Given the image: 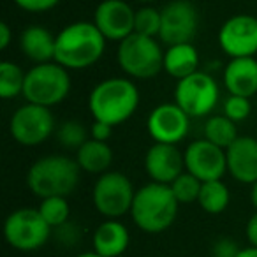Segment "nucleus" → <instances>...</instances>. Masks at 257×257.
I'll list each match as a JSON object with an SVG mask.
<instances>
[{"label": "nucleus", "mask_w": 257, "mask_h": 257, "mask_svg": "<svg viewBox=\"0 0 257 257\" xmlns=\"http://www.w3.org/2000/svg\"><path fill=\"white\" fill-rule=\"evenodd\" d=\"M106 43L93 22L69 23L57 34L55 62L69 71L88 69L102 58Z\"/></svg>", "instance_id": "nucleus-1"}, {"label": "nucleus", "mask_w": 257, "mask_h": 257, "mask_svg": "<svg viewBox=\"0 0 257 257\" xmlns=\"http://www.w3.org/2000/svg\"><path fill=\"white\" fill-rule=\"evenodd\" d=\"M140 106V88L131 78H107L99 81L88 95V111L93 120L121 125L133 118Z\"/></svg>", "instance_id": "nucleus-2"}, {"label": "nucleus", "mask_w": 257, "mask_h": 257, "mask_svg": "<svg viewBox=\"0 0 257 257\" xmlns=\"http://www.w3.org/2000/svg\"><path fill=\"white\" fill-rule=\"evenodd\" d=\"M171 187L164 183L148 182L136 190L131 208V218L138 229L148 234H161L168 231L176 220L178 208Z\"/></svg>", "instance_id": "nucleus-3"}, {"label": "nucleus", "mask_w": 257, "mask_h": 257, "mask_svg": "<svg viewBox=\"0 0 257 257\" xmlns=\"http://www.w3.org/2000/svg\"><path fill=\"white\" fill-rule=\"evenodd\" d=\"M81 168L76 159L67 155H44L37 159L27 171V187L34 196L67 197L79 185Z\"/></svg>", "instance_id": "nucleus-4"}, {"label": "nucleus", "mask_w": 257, "mask_h": 257, "mask_svg": "<svg viewBox=\"0 0 257 257\" xmlns=\"http://www.w3.org/2000/svg\"><path fill=\"white\" fill-rule=\"evenodd\" d=\"M116 60L131 79H152L164 71V51L159 41L136 32L118 43Z\"/></svg>", "instance_id": "nucleus-5"}, {"label": "nucleus", "mask_w": 257, "mask_h": 257, "mask_svg": "<svg viewBox=\"0 0 257 257\" xmlns=\"http://www.w3.org/2000/svg\"><path fill=\"white\" fill-rule=\"evenodd\" d=\"M71 74L69 69L57 62L36 64L27 71L23 97L27 102L39 104L44 107H53L62 104L71 93Z\"/></svg>", "instance_id": "nucleus-6"}, {"label": "nucleus", "mask_w": 257, "mask_h": 257, "mask_svg": "<svg viewBox=\"0 0 257 257\" xmlns=\"http://www.w3.org/2000/svg\"><path fill=\"white\" fill-rule=\"evenodd\" d=\"M136 196L133 182L120 171H107L99 175L92 189V203L97 213L104 218H118L131 213Z\"/></svg>", "instance_id": "nucleus-7"}, {"label": "nucleus", "mask_w": 257, "mask_h": 257, "mask_svg": "<svg viewBox=\"0 0 257 257\" xmlns=\"http://www.w3.org/2000/svg\"><path fill=\"white\" fill-rule=\"evenodd\" d=\"M51 227L37 208H18L4 222V238L9 246L20 252H34L48 243Z\"/></svg>", "instance_id": "nucleus-8"}, {"label": "nucleus", "mask_w": 257, "mask_h": 257, "mask_svg": "<svg viewBox=\"0 0 257 257\" xmlns=\"http://www.w3.org/2000/svg\"><path fill=\"white\" fill-rule=\"evenodd\" d=\"M220 100V86L210 72L197 71L176 81L175 102L190 118L210 116Z\"/></svg>", "instance_id": "nucleus-9"}, {"label": "nucleus", "mask_w": 257, "mask_h": 257, "mask_svg": "<svg viewBox=\"0 0 257 257\" xmlns=\"http://www.w3.org/2000/svg\"><path fill=\"white\" fill-rule=\"evenodd\" d=\"M9 133L22 147H39L57 133L51 107L27 102L13 113L9 120Z\"/></svg>", "instance_id": "nucleus-10"}, {"label": "nucleus", "mask_w": 257, "mask_h": 257, "mask_svg": "<svg viewBox=\"0 0 257 257\" xmlns=\"http://www.w3.org/2000/svg\"><path fill=\"white\" fill-rule=\"evenodd\" d=\"M162 25L159 41L166 46L192 43L199 27L197 9L189 0H173L161 9Z\"/></svg>", "instance_id": "nucleus-11"}, {"label": "nucleus", "mask_w": 257, "mask_h": 257, "mask_svg": "<svg viewBox=\"0 0 257 257\" xmlns=\"http://www.w3.org/2000/svg\"><path fill=\"white\" fill-rule=\"evenodd\" d=\"M218 46L227 57L243 58L257 55V18L234 15L222 23L218 30Z\"/></svg>", "instance_id": "nucleus-12"}, {"label": "nucleus", "mask_w": 257, "mask_h": 257, "mask_svg": "<svg viewBox=\"0 0 257 257\" xmlns=\"http://www.w3.org/2000/svg\"><path fill=\"white\" fill-rule=\"evenodd\" d=\"M190 116L176 102L155 106L147 118V131L154 143L178 145L187 138Z\"/></svg>", "instance_id": "nucleus-13"}, {"label": "nucleus", "mask_w": 257, "mask_h": 257, "mask_svg": "<svg viewBox=\"0 0 257 257\" xmlns=\"http://www.w3.org/2000/svg\"><path fill=\"white\" fill-rule=\"evenodd\" d=\"M183 159H185V171L199 178L203 183L222 180V176L227 173L225 150L208 141L206 138L187 145Z\"/></svg>", "instance_id": "nucleus-14"}, {"label": "nucleus", "mask_w": 257, "mask_h": 257, "mask_svg": "<svg viewBox=\"0 0 257 257\" xmlns=\"http://www.w3.org/2000/svg\"><path fill=\"white\" fill-rule=\"evenodd\" d=\"M136 11L127 0H102L93 11L95 27L107 41H123L134 34Z\"/></svg>", "instance_id": "nucleus-15"}, {"label": "nucleus", "mask_w": 257, "mask_h": 257, "mask_svg": "<svg viewBox=\"0 0 257 257\" xmlns=\"http://www.w3.org/2000/svg\"><path fill=\"white\" fill-rule=\"evenodd\" d=\"M145 171L152 182L171 185L185 171L183 152L178 145L154 143L145 154Z\"/></svg>", "instance_id": "nucleus-16"}, {"label": "nucleus", "mask_w": 257, "mask_h": 257, "mask_svg": "<svg viewBox=\"0 0 257 257\" xmlns=\"http://www.w3.org/2000/svg\"><path fill=\"white\" fill-rule=\"evenodd\" d=\"M227 173L243 185L257 182V140L252 136H239L225 150Z\"/></svg>", "instance_id": "nucleus-17"}, {"label": "nucleus", "mask_w": 257, "mask_h": 257, "mask_svg": "<svg viewBox=\"0 0 257 257\" xmlns=\"http://www.w3.org/2000/svg\"><path fill=\"white\" fill-rule=\"evenodd\" d=\"M222 79L229 95L252 99L257 93V58H231L225 65Z\"/></svg>", "instance_id": "nucleus-18"}, {"label": "nucleus", "mask_w": 257, "mask_h": 257, "mask_svg": "<svg viewBox=\"0 0 257 257\" xmlns=\"http://www.w3.org/2000/svg\"><path fill=\"white\" fill-rule=\"evenodd\" d=\"M131 243V234L118 218H104L92 232V248L102 257H120Z\"/></svg>", "instance_id": "nucleus-19"}, {"label": "nucleus", "mask_w": 257, "mask_h": 257, "mask_svg": "<svg viewBox=\"0 0 257 257\" xmlns=\"http://www.w3.org/2000/svg\"><path fill=\"white\" fill-rule=\"evenodd\" d=\"M55 44H57V36H53L43 25L27 27L20 36V50L30 62H34V65L53 62Z\"/></svg>", "instance_id": "nucleus-20"}, {"label": "nucleus", "mask_w": 257, "mask_h": 257, "mask_svg": "<svg viewBox=\"0 0 257 257\" xmlns=\"http://www.w3.org/2000/svg\"><path fill=\"white\" fill-rule=\"evenodd\" d=\"M199 71V51L192 43L168 46L164 51V72L176 81Z\"/></svg>", "instance_id": "nucleus-21"}, {"label": "nucleus", "mask_w": 257, "mask_h": 257, "mask_svg": "<svg viewBox=\"0 0 257 257\" xmlns=\"http://www.w3.org/2000/svg\"><path fill=\"white\" fill-rule=\"evenodd\" d=\"M113 148L109 143L104 141H97L90 138L79 150H76V162L81 168V171L88 173V175H104V173L111 171V164H113Z\"/></svg>", "instance_id": "nucleus-22"}, {"label": "nucleus", "mask_w": 257, "mask_h": 257, "mask_svg": "<svg viewBox=\"0 0 257 257\" xmlns=\"http://www.w3.org/2000/svg\"><path fill=\"white\" fill-rule=\"evenodd\" d=\"M229 203H231V192L222 180H211L203 183L197 197V204L201 206V210L206 211L208 215H220L227 210Z\"/></svg>", "instance_id": "nucleus-23"}, {"label": "nucleus", "mask_w": 257, "mask_h": 257, "mask_svg": "<svg viewBox=\"0 0 257 257\" xmlns=\"http://www.w3.org/2000/svg\"><path fill=\"white\" fill-rule=\"evenodd\" d=\"M238 123L229 120L224 113L222 114H210L204 121V138L211 141L217 147L227 150L232 143L239 138L238 134Z\"/></svg>", "instance_id": "nucleus-24"}, {"label": "nucleus", "mask_w": 257, "mask_h": 257, "mask_svg": "<svg viewBox=\"0 0 257 257\" xmlns=\"http://www.w3.org/2000/svg\"><path fill=\"white\" fill-rule=\"evenodd\" d=\"M27 72L15 62H0V97L6 100L23 95Z\"/></svg>", "instance_id": "nucleus-25"}, {"label": "nucleus", "mask_w": 257, "mask_h": 257, "mask_svg": "<svg viewBox=\"0 0 257 257\" xmlns=\"http://www.w3.org/2000/svg\"><path fill=\"white\" fill-rule=\"evenodd\" d=\"M37 210L53 229L67 224L69 217H71V204H69L67 197H44L41 199Z\"/></svg>", "instance_id": "nucleus-26"}, {"label": "nucleus", "mask_w": 257, "mask_h": 257, "mask_svg": "<svg viewBox=\"0 0 257 257\" xmlns=\"http://www.w3.org/2000/svg\"><path fill=\"white\" fill-rule=\"evenodd\" d=\"M57 140L67 150H79L90 140V131L78 120H67L57 127Z\"/></svg>", "instance_id": "nucleus-27"}, {"label": "nucleus", "mask_w": 257, "mask_h": 257, "mask_svg": "<svg viewBox=\"0 0 257 257\" xmlns=\"http://www.w3.org/2000/svg\"><path fill=\"white\" fill-rule=\"evenodd\" d=\"M169 187H171L173 194L180 204H192L197 203L203 182L194 175H190L189 171H183Z\"/></svg>", "instance_id": "nucleus-28"}, {"label": "nucleus", "mask_w": 257, "mask_h": 257, "mask_svg": "<svg viewBox=\"0 0 257 257\" xmlns=\"http://www.w3.org/2000/svg\"><path fill=\"white\" fill-rule=\"evenodd\" d=\"M162 25V15L159 9L152 6H143L136 11V20H134V32L147 37H155L159 39Z\"/></svg>", "instance_id": "nucleus-29"}, {"label": "nucleus", "mask_w": 257, "mask_h": 257, "mask_svg": "<svg viewBox=\"0 0 257 257\" xmlns=\"http://www.w3.org/2000/svg\"><path fill=\"white\" fill-rule=\"evenodd\" d=\"M252 113V102L248 97L227 95L224 100V114L234 123H241Z\"/></svg>", "instance_id": "nucleus-30"}, {"label": "nucleus", "mask_w": 257, "mask_h": 257, "mask_svg": "<svg viewBox=\"0 0 257 257\" xmlns=\"http://www.w3.org/2000/svg\"><path fill=\"white\" fill-rule=\"evenodd\" d=\"M239 246L236 239L229 238V236H222V238L215 239L213 246H211V255L213 257H236L239 253Z\"/></svg>", "instance_id": "nucleus-31"}, {"label": "nucleus", "mask_w": 257, "mask_h": 257, "mask_svg": "<svg viewBox=\"0 0 257 257\" xmlns=\"http://www.w3.org/2000/svg\"><path fill=\"white\" fill-rule=\"evenodd\" d=\"M13 2L27 13H46L60 4V0H13Z\"/></svg>", "instance_id": "nucleus-32"}, {"label": "nucleus", "mask_w": 257, "mask_h": 257, "mask_svg": "<svg viewBox=\"0 0 257 257\" xmlns=\"http://www.w3.org/2000/svg\"><path fill=\"white\" fill-rule=\"evenodd\" d=\"M113 128H114L113 125L106 123V121L93 120V123L90 125V138H92V140L107 143V141L111 140V136H113Z\"/></svg>", "instance_id": "nucleus-33"}, {"label": "nucleus", "mask_w": 257, "mask_h": 257, "mask_svg": "<svg viewBox=\"0 0 257 257\" xmlns=\"http://www.w3.org/2000/svg\"><path fill=\"white\" fill-rule=\"evenodd\" d=\"M245 236L250 246H257V211L253 215H250V218L246 220Z\"/></svg>", "instance_id": "nucleus-34"}, {"label": "nucleus", "mask_w": 257, "mask_h": 257, "mask_svg": "<svg viewBox=\"0 0 257 257\" xmlns=\"http://www.w3.org/2000/svg\"><path fill=\"white\" fill-rule=\"evenodd\" d=\"M13 39V30L6 22L0 23V50H8Z\"/></svg>", "instance_id": "nucleus-35"}, {"label": "nucleus", "mask_w": 257, "mask_h": 257, "mask_svg": "<svg viewBox=\"0 0 257 257\" xmlns=\"http://www.w3.org/2000/svg\"><path fill=\"white\" fill-rule=\"evenodd\" d=\"M236 257H257V246H245V248L239 250Z\"/></svg>", "instance_id": "nucleus-36"}, {"label": "nucleus", "mask_w": 257, "mask_h": 257, "mask_svg": "<svg viewBox=\"0 0 257 257\" xmlns=\"http://www.w3.org/2000/svg\"><path fill=\"white\" fill-rule=\"evenodd\" d=\"M250 203H252V206L257 211V182L253 185H250Z\"/></svg>", "instance_id": "nucleus-37"}, {"label": "nucleus", "mask_w": 257, "mask_h": 257, "mask_svg": "<svg viewBox=\"0 0 257 257\" xmlns=\"http://www.w3.org/2000/svg\"><path fill=\"white\" fill-rule=\"evenodd\" d=\"M76 257H102V255H99L97 252H83V253H79V255H76Z\"/></svg>", "instance_id": "nucleus-38"}, {"label": "nucleus", "mask_w": 257, "mask_h": 257, "mask_svg": "<svg viewBox=\"0 0 257 257\" xmlns=\"http://www.w3.org/2000/svg\"><path fill=\"white\" fill-rule=\"evenodd\" d=\"M134 2H140V4L150 6V4H154V2H157V0H134Z\"/></svg>", "instance_id": "nucleus-39"}]
</instances>
